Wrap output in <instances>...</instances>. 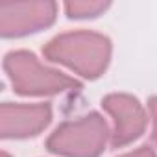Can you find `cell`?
Instances as JSON below:
<instances>
[{
  "label": "cell",
  "instance_id": "obj_1",
  "mask_svg": "<svg viewBox=\"0 0 157 157\" xmlns=\"http://www.w3.org/2000/svg\"><path fill=\"white\" fill-rule=\"evenodd\" d=\"M44 56L85 78H98L107 68L111 41L102 33L85 30L61 33L44 46Z\"/></svg>",
  "mask_w": 157,
  "mask_h": 157
},
{
  "label": "cell",
  "instance_id": "obj_2",
  "mask_svg": "<svg viewBox=\"0 0 157 157\" xmlns=\"http://www.w3.org/2000/svg\"><path fill=\"white\" fill-rule=\"evenodd\" d=\"M4 70L19 94H57L80 87L74 78L44 67L32 52L24 50L10 52L4 57Z\"/></svg>",
  "mask_w": 157,
  "mask_h": 157
},
{
  "label": "cell",
  "instance_id": "obj_3",
  "mask_svg": "<svg viewBox=\"0 0 157 157\" xmlns=\"http://www.w3.org/2000/svg\"><path fill=\"white\" fill-rule=\"evenodd\" d=\"M109 137L107 122L98 113L61 124L46 140L52 153L63 157H98Z\"/></svg>",
  "mask_w": 157,
  "mask_h": 157
},
{
  "label": "cell",
  "instance_id": "obj_4",
  "mask_svg": "<svg viewBox=\"0 0 157 157\" xmlns=\"http://www.w3.org/2000/svg\"><path fill=\"white\" fill-rule=\"evenodd\" d=\"M57 6L54 2H0V33L4 37H19L46 28L56 19Z\"/></svg>",
  "mask_w": 157,
  "mask_h": 157
},
{
  "label": "cell",
  "instance_id": "obj_5",
  "mask_svg": "<svg viewBox=\"0 0 157 157\" xmlns=\"http://www.w3.org/2000/svg\"><path fill=\"white\" fill-rule=\"evenodd\" d=\"M104 109L113 117L115 129L111 135V144L115 148L126 146L146 128V113L139 100L131 94H109L102 102Z\"/></svg>",
  "mask_w": 157,
  "mask_h": 157
},
{
  "label": "cell",
  "instance_id": "obj_6",
  "mask_svg": "<svg viewBox=\"0 0 157 157\" xmlns=\"http://www.w3.org/2000/svg\"><path fill=\"white\" fill-rule=\"evenodd\" d=\"M52 118L50 104H2L0 133L4 139H24L43 131Z\"/></svg>",
  "mask_w": 157,
  "mask_h": 157
},
{
  "label": "cell",
  "instance_id": "obj_7",
  "mask_svg": "<svg viewBox=\"0 0 157 157\" xmlns=\"http://www.w3.org/2000/svg\"><path fill=\"white\" fill-rule=\"evenodd\" d=\"M107 2H94V0H85V2H67L65 10L67 15L72 19H83V17H96L98 13L107 10Z\"/></svg>",
  "mask_w": 157,
  "mask_h": 157
},
{
  "label": "cell",
  "instance_id": "obj_8",
  "mask_svg": "<svg viewBox=\"0 0 157 157\" xmlns=\"http://www.w3.org/2000/svg\"><path fill=\"white\" fill-rule=\"evenodd\" d=\"M120 157H155V153H153L151 148L142 146V148H139V150H135V151H129V153H126V155H120Z\"/></svg>",
  "mask_w": 157,
  "mask_h": 157
},
{
  "label": "cell",
  "instance_id": "obj_9",
  "mask_svg": "<svg viewBox=\"0 0 157 157\" xmlns=\"http://www.w3.org/2000/svg\"><path fill=\"white\" fill-rule=\"evenodd\" d=\"M150 113H151V118H153V140L157 144V96L150 100Z\"/></svg>",
  "mask_w": 157,
  "mask_h": 157
},
{
  "label": "cell",
  "instance_id": "obj_10",
  "mask_svg": "<svg viewBox=\"0 0 157 157\" xmlns=\"http://www.w3.org/2000/svg\"><path fill=\"white\" fill-rule=\"evenodd\" d=\"M0 157H10V155H8V153H2V155H0Z\"/></svg>",
  "mask_w": 157,
  "mask_h": 157
}]
</instances>
